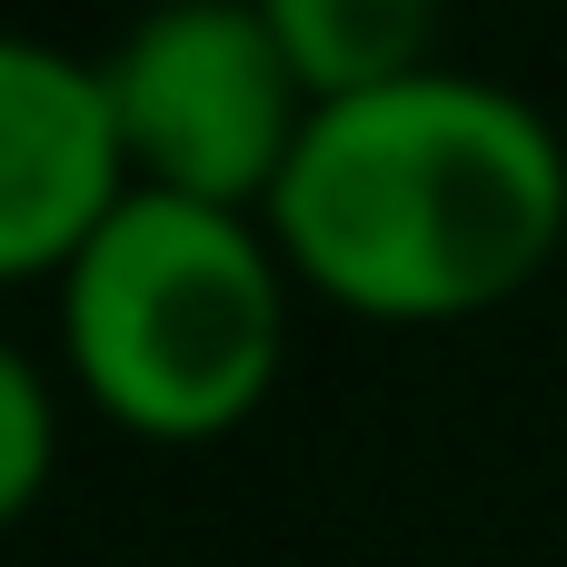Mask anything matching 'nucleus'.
Wrapping results in <instances>:
<instances>
[{"mask_svg": "<svg viewBox=\"0 0 567 567\" xmlns=\"http://www.w3.org/2000/svg\"><path fill=\"white\" fill-rule=\"evenodd\" d=\"M100 80H110L130 189L259 209V219H269V189L289 179V159H299V140L319 120L279 20L229 10V0L150 10L140 30H120Z\"/></svg>", "mask_w": 567, "mask_h": 567, "instance_id": "obj_3", "label": "nucleus"}, {"mask_svg": "<svg viewBox=\"0 0 567 567\" xmlns=\"http://www.w3.org/2000/svg\"><path fill=\"white\" fill-rule=\"evenodd\" d=\"M309 100H369L389 80H419L439 70V20L419 0H269Z\"/></svg>", "mask_w": 567, "mask_h": 567, "instance_id": "obj_5", "label": "nucleus"}, {"mask_svg": "<svg viewBox=\"0 0 567 567\" xmlns=\"http://www.w3.org/2000/svg\"><path fill=\"white\" fill-rule=\"evenodd\" d=\"M269 239L289 279L349 319H488L567 249V140L528 90L439 60L309 120L269 189Z\"/></svg>", "mask_w": 567, "mask_h": 567, "instance_id": "obj_1", "label": "nucleus"}, {"mask_svg": "<svg viewBox=\"0 0 567 567\" xmlns=\"http://www.w3.org/2000/svg\"><path fill=\"white\" fill-rule=\"evenodd\" d=\"M50 468H60V389L0 329V528H20L50 498Z\"/></svg>", "mask_w": 567, "mask_h": 567, "instance_id": "obj_6", "label": "nucleus"}, {"mask_svg": "<svg viewBox=\"0 0 567 567\" xmlns=\"http://www.w3.org/2000/svg\"><path fill=\"white\" fill-rule=\"evenodd\" d=\"M130 199L120 120L100 60L0 30V289L70 279V259Z\"/></svg>", "mask_w": 567, "mask_h": 567, "instance_id": "obj_4", "label": "nucleus"}, {"mask_svg": "<svg viewBox=\"0 0 567 567\" xmlns=\"http://www.w3.org/2000/svg\"><path fill=\"white\" fill-rule=\"evenodd\" d=\"M299 279L259 209L130 189L60 279V369L120 439L209 449L289 369Z\"/></svg>", "mask_w": 567, "mask_h": 567, "instance_id": "obj_2", "label": "nucleus"}]
</instances>
